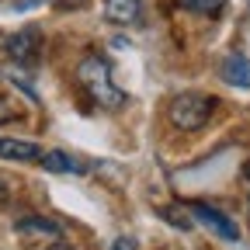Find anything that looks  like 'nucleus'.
Here are the masks:
<instances>
[{"instance_id": "obj_13", "label": "nucleus", "mask_w": 250, "mask_h": 250, "mask_svg": "<svg viewBox=\"0 0 250 250\" xmlns=\"http://www.w3.org/2000/svg\"><path fill=\"white\" fill-rule=\"evenodd\" d=\"M111 250H139V243H136V236H118L111 243Z\"/></svg>"}, {"instance_id": "obj_3", "label": "nucleus", "mask_w": 250, "mask_h": 250, "mask_svg": "<svg viewBox=\"0 0 250 250\" xmlns=\"http://www.w3.org/2000/svg\"><path fill=\"white\" fill-rule=\"evenodd\" d=\"M188 208H191V215L198 219L202 226H208L215 236H223V240H229V243L240 240V226L233 223L226 212H219L215 205H208V202H195V205H188Z\"/></svg>"}, {"instance_id": "obj_5", "label": "nucleus", "mask_w": 250, "mask_h": 250, "mask_svg": "<svg viewBox=\"0 0 250 250\" xmlns=\"http://www.w3.org/2000/svg\"><path fill=\"white\" fill-rule=\"evenodd\" d=\"M42 146L39 143H24V139H11L0 136V160H18V164H35L42 160Z\"/></svg>"}, {"instance_id": "obj_16", "label": "nucleus", "mask_w": 250, "mask_h": 250, "mask_svg": "<svg viewBox=\"0 0 250 250\" xmlns=\"http://www.w3.org/2000/svg\"><path fill=\"white\" fill-rule=\"evenodd\" d=\"M49 250H70V247H66V243H56V247H49Z\"/></svg>"}, {"instance_id": "obj_6", "label": "nucleus", "mask_w": 250, "mask_h": 250, "mask_svg": "<svg viewBox=\"0 0 250 250\" xmlns=\"http://www.w3.org/2000/svg\"><path fill=\"white\" fill-rule=\"evenodd\" d=\"M219 77H223L226 83H233V87H247L250 90V56H240V52L226 56L223 62H219Z\"/></svg>"}, {"instance_id": "obj_2", "label": "nucleus", "mask_w": 250, "mask_h": 250, "mask_svg": "<svg viewBox=\"0 0 250 250\" xmlns=\"http://www.w3.org/2000/svg\"><path fill=\"white\" fill-rule=\"evenodd\" d=\"M212 111H215V98H208V94H181L170 104V122L181 132H195L208 125Z\"/></svg>"}, {"instance_id": "obj_1", "label": "nucleus", "mask_w": 250, "mask_h": 250, "mask_svg": "<svg viewBox=\"0 0 250 250\" xmlns=\"http://www.w3.org/2000/svg\"><path fill=\"white\" fill-rule=\"evenodd\" d=\"M77 77H80V83L87 87V94L101 108H122L125 104V90L115 87V77H111V66H108L104 56H98V52L83 56L80 66H77Z\"/></svg>"}, {"instance_id": "obj_9", "label": "nucleus", "mask_w": 250, "mask_h": 250, "mask_svg": "<svg viewBox=\"0 0 250 250\" xmlns=\"http://www.w3.org/2000/svg\"><path fill=\"white\" fill-rule=\"evenodd\" d=\"M39 164H42L45 170H52V174H77V170H83L80 164L70 160V153H62V149H45Z\"/></svg>"}, {"instance_id": "obj_7", "label": "nucleus", "mask_w": 250, "mask_h": 250, "mask_svg": "<svg viewBox=\"0 0 250 250\" xmlns=\"http://www.w3.org/2000/svg\"><path fill=\"white\" fill-rule=\"evenodd\" d=\"M14 229L21 233V236H62V229H59V223H52V219H42V215H24V219H18L14 223Z\"/></svg>"}, {"instance_id": "obj_12", "label": "nucleus", "mask_w": 250, "mask_h": 250, "mask_svg": "<svg viewBox=\"0 0 250 250\" xmlns=\"http://www.w3.org/2000/svg\"><path fill=\"white\" fill-rule=\"evenodd\" d=\"M21 111H18V104L7 98V94H0V122H11V118H18Z\"/></svg>"}, {"instance_id": "obj_4", "label": "nucleus", "mask_w": 250, "mask_h": 250, "mask_svg": "<svg viewBox=\"0 0 250 250\" xmlns=\"http://www.w3.org/2000/svg\"><path fill=\"white\" fill-rule=\"evenodd\" d=\"M4 52L14 59V62H31L39 52H42V31L39 28H21L4 42Z\"/></svg>"}, {"instance_id": "obj_8", "label": "nucleus", "mask_w": 250, "mask_h": 250, "mask_svg": "<svg viewBox=\"0 0 250 250\" xmlns=\"http://www.w3.org/2000/svg\"><path fill=\"white\" fill-rule=\"evenodd\" d=\"M104 18L111 24H132L139 18V0H108V4H104Z\"/></svg>"}, {"instance_id": "obj_10", "label": "nucleus", "mask_w": 250, "mask_h": 250, "mask_svg": "<svg viewBox=\"0 0 250 250\" xmlns=\"http://www.w3.org/2000/svg\"><path fill=\"white\" fill-rule=\"evenodd\" d=\"M181 7L191 14H215L226 7V0H181Z\"/></svg>"}, {"instance_id": "obj_14", "label": "nucleus", "mask_w": 250, "mask_h": 250, "mask_svg": "<svg viewBox=\"0 0 250 250\" xmlns=\"http://www.w3.org/2000/svg\"><path fill=\"white\" fill-rule=\"evenodd\" d=\"M11 198V188H7V177L0 174V202H7Z\"/></svg>"}, {"instance_id": "obj_15", "label": "nucleus", "mask_w": 250, "mask_h": 250, "mask_svg": "<svg viewBox=\"0 0 250 250\" xmlns=\"http://www.w3.org/2000/svg\"><path fill=\"white\" fill-rule=\"evenodd\" d=\"M87 0H56V7H83Z\"/></svg>"}, {"instance_id": "obj_11", "label": "nucleus", "mask_w": 250, "mask_h": 250, "mask_svg": "<svg viewBox=\"0 0 250 250\" xmlns=\"http://www.w3.org/2000/svg\"><path fill=\"white\" fill-rule=\"evenodd\" d=\"M160 219H167V223H174L177 229H188V219H184V215L177 212V205H164V208H160Z\"/></svg>"}]
</instances>
